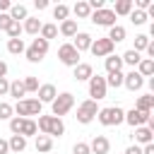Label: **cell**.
Wrapping results in <instances>:
<instances>
[{
  "instance_id": "obj_12",
  "label": "cell",
  "mask_w": 154,
  "mask_h": 154,
  "mask_svg": "<svg viewBox=\"0 0 154 154\" xmlns=\"http://www.w3.org/2000/svg\"><path fill=\"white\" fill-rule=\"evenodd\" d=\"M147 120H149V113H142V111L132 108V111L125 113V120H123V123H128V125H132V128H140V125H147Z\"/></svg>"
},
{
  "instance_id": "obj_29",
  "label": "cell",
  "mask_w": 154,
  "mask_h": 154,
  "mask_svg": "<svg viewBox=\"0 0 154 154\" xmlns=\"http://www.w3.org/2000/svg\"><path fill=\"white\" fill-rule=\"evenodd\" d=\"M72 12H75V17H79V19H89V14H91V10H89V5H87L84 0H79V2H75V7H72Z\"/></svg>"
},
{
  "instance_id": "obj_34",
  "label": "cell",
  "mask_w": 154,
  "mask_h": 154,
  "mask_svg": "<svg viewBox=\"0 0 154 154\" xmlns=\"http://www.w3.org/2000/svg\"><path fill=\"white\" fill-rule=\"evenodd\" d=\"M128 17H130V22H132L135 26H140V24H144V22L149 19V17H147V12H142V10H132Z\"/></svg>"
},
{
  "instance_id": "obj_11",
  "label": "cell",
  "mask_w": 154,
  "mask_h": 154,
  "mask_svg": "<svg viewBox=\"0 0 154 154\" xmlns=\"http://www.w3.org/2000/svg\"><path fill=\"white\" fill-rule=\"evenodd\" d=\"M123 84L130 89V91H140L144 87V77L137 72V70H130L128 75H123Z\"/></svg>"
},
{
  "instance_id": "obj_21",
  "label": "cell",
  "mask_w": 154,
  "mask_h": 154,
  "mask_svg": "<svg viewBox=\"0 0 154 154\" xmlns=\"http://www.w3.org/2000/svg\"><path fill=\"white\" fill-rule=\"evenodd\" d=\"M22 31H26V34H31V36H38V31H41V19H38V17H26Z\"/></svg>"
},
{
  "instance_id": "obj_9",
  "label": "cell",
  "mask_w": 154,
  "mask_h": 154,
  "mask_svg": "<svg viewBox=\"0 0 154 154\" xmlns=\"http://www.w3.org/2000/svg\"><path fill=\"white\" fill-rule=\"evenodd\" d=\"M89 19L96 24V26H116V14H113V10H108V7H103V10H96V12H91L89 14Z\"/></svg>"
},
{
  "instance_id": "obj_39",
  "label": "cell",
  "mask_w": 154,
  "mask_h": 154,
  "mask_svg": "<svg viewBox=\"0 0 154 154\" xmlns=\"http://www.w3.org/2000/svg\"><path fill=\"white\" fill-rule=\"evenodd\" d=\"M5 31H7L10 38H19V34H22V24H19V22H10V26H7Z\"/></svg>"
},
{
  "instance_id": "obj_6",
  "label": "cell",
  "mask_w": 154,
  "mask_h": 154,
  "mask_svg": "<svg viewBox=\"0 0 154 154\" xmlns=\"http://www.w3.org/2000/svg\"><path fill=\"white\" fill-rule=\"evenodd\" d=\"M96 113H99V106H96V101H91V99H87V101H82L79 103V108H77V123H82V125H87V123H91L94 118H96Z\"/></svg>"
},
{
  "instance_id": "obj_41",
  "label": "cell",
  "mask_w": 154,
  "mask_h": 154,
  "mask_svg": "<svg viewBox=\"0 0 154 154\" xmlns=\"http://www.w3.org/2000/svg\"><path fill=\"white\" fill-rule=\"evenodd\" d=\"M72 154H91V152H89V144L87 142H77L72 147Z\"/></svg>"
},
{
  "instance_id": "obj_31",
  "label": "cell",
  "mask_w": 154,
  "mask_h": 154,
  "mask_svg": "<svg viewBox=\"0 0 154 154\" xmlns=\"http://www.w3.org/2000/svg\"><path fill=\"white\" fill-rule=\"evenodd\" d=\"M132 12V0H118L116 2V7H113V14L118 17V14H130Z\"/></svg>"
},
{
  "instance_id": "obj_13",
  "label": "cell",
  "mask_w": 154,
  "mask_h": 154,
  "mask_svg": "<svg viewBox=\"0 0 154 154\" xmlns=\"http://www.w3.org/2000/svg\"><path fill=\"white\" fill-rule=\"evenodd\" d=\"M108 149H111V142H108L106 135H96L91 140V144H89V152L91 154H108Z\"/></svg>"
},
{
  "instance_id": "obj_26",
  "label": "cell",
  "mask_w": 154,
  "mask_h": 154,
  "mask_svg": "<svg viewBox=\"0 0 154 154\" xmlns=\"http://www.w3.org/2000/svg\"><path fill=\"white\" fill-rule=\"evenodd\" d=\"M7 14H10V19H12V22H19V19H26V17H29V12H26V7H24V5H12Z\"/></svg>"
},
{
  "instance_id": "obj_1",
  "label": "cell",
  "mask_w": 154,
  "mask_h": 154,
  "mask_svg": "<svg viewBox=\"0 0 154 154\" xmlns=\"http://www.w3.org/2000/svg\"><path fill=\"white\" fill-rule=\"evenodd\" d=\"M96 118H99L101 125L113 128V125H120V123L125 120V111H123L120 106H106V108H99Z\"/></svg>"
},
{
  "instance_id": "obj_14",
  "label": "cell",
  "mask_w": 154,
  "mask_h": 154,
  "mask_svg": "<svg viewBox=\"0 0 154 154\" xmlns=\"http://www.w3.org/2000/svg\"><path fill=\"white\" fill-rule=\"evenodd\" d=\"M135 132H132V140L137 142V147L140 144H152V137H154V132L147 128V125H140V128H132Z\"/></svg>"
},
{
  "instance_id": "obj_43",
  "label": "cell",
  "mask_w": 154,
  "mask_h": 154,
  "mask_svg": "<svg viewBox=\"0 0 154 154\" xmlns=\"http://www.w3.org/2000/svg\"><path fill=\"white\" fill-rule=\"evenodd\" d=\"M10 91V82H7V77H0V96H5Z\"/></svg>"
},
{
  "instance_id": "obj_35",
  "label": "cell",
  "mask_w": 154,
  "mask_h": 154,
  "mask_svg": "<svg viewBox=\"0 0 154 154\" xmlns=\"http://www.w3.org/2000/svg\"><path fill=\"white\" fill-rule=\"evenodd\" d=\"M147 46H149V36H147V34H137V36H135V48H132V51L142 53V51H147Z\"/></svg>"
},
{
  "instance_id": "obj_44",
  "label": "cell",
  "mask_w": 154,
  "mask_h": 154,
  "mask_svg": "<svg viewBox=\"0 0 154 154\" xmlns=\"http://www.w3.org/2000/svg\"><path fill=\"white\" fill-rule=\"evenodd\" d=\"M34 7L41 12V10H46V7H48V0H34Z\"/></svg>"
},
{
  "instance_id": "obj_46",
  "label": "cell",
  "mask_w": 154,
  "mask_h": 154,
  "mask_svg": "<svg viewBox=\"0 0 154 154\" xmlns=\"http://www.w3.org/2000/svg\"><path fill=\"white\" fill-rule=\"evenodd\" d=\"M125 154H142V147L132 144V147H128V149H125Z\"/></svg>"
},
{
  "instance_id": "obj_19",
  "label": "cell",
  "mask_w": 154,
  "mask_h": 154,
  "mask_svg": "<svg viewBox=\"0 0 154 154\" xmlns=\"http://www.w3.org/2000/svg\"><path fill=\"white\" fill-rule=\"evenodd\" d=\"M34 147H36L38 154H48V152L53 149V137H48V135H36Z\"/></svg>"
},
{
  "instance_id": "obj_8",
  "label": "cell",
  "mask_w": 154,
  "mask_h": 154,
  "mask_svg": "<svg viewBox=\"0 0 154 154\" xmlns=\"http://www.w3.org/2000/svg\"><path fill=\"white\" fill-rule=\"evenodd\" d=\"M106 91H108V87H106V77L91 75V79H89V96H91V101L106 99Z\"/></svg>"
},
{
  "instance_id": "obj_33",
  "label": "cell",
  "mask_w": 154,
  "mask_h": 154,
  "mask_svg": "<svg viewBox=\"0 0 154 154\" xmlns=\"http://www.w3.org/2000/svg\"><path fill=\"white\" fill-rule=\"evenodd\" d=\"M10 96H14L17 101H19V96H24L26 94V89H24V84H22V79H14V82H10V91H7Z\"/></svg>"
},
{
  "instance_id": "obj_48",
  "label": "cell",
  "mask_w": 154,
  "mask_h": 154,
  "mask_svg": "<svg viewBox=\"0 0 154 154\" xmlns=\"http://www.w3.org/2000/svg\"><path fill=\"white\" fill-rule=\"evenodd\" d=\"M142 154H154V144H144L142 147Z\"/></svg>"
},
{
  "instance_id": "obj_38",
  "label": "cell",
  "mask_w": 154,
  "mask_h": 154,
  "mask_svg": "<svg viewBox=\"0 0 154 154\" xmlns=\"http://www.w3.org/2000/svg\"><path fill=\"white\" fill-rule=\"evenodd\" d=\"M22 84H24V89H26V91H38V87H41V84H38V79H36V77H31V75H29V77H24V79H22Z\"/></svg>"
},
{
  "instance_id": "obj_24",
  "label": "cell",
  "mask_w": 154,
  "mask_h": 154,
  "mask_svg": "<svg viewBox=\"0 0 154 154\" xmlns=\"http://www.w3.org/2000/svg\"><path fill=\"white\" fill-rule=\"evenodd\" d=\"M135 108H137V111H142V113H152V108H154V96H152V94L140 96V99H137V103H135Z\"/></svg>"
},
{
  "instance_id": "obj_4",
  "label": "cell",
  "mask_w": 154,
  "mask_h": 154,
  "mask_svg": "<svg viewBox=\"0 0 154 154\" xmlns=\"http://www.w3.org/2000/svg\"><path fill=\"white\" fill-rule=\"evenodd\" d=\"M26 60L29 63H41L43 58H46V53H48V41H43L41 36H36L29 46H26Z\"/></svg>"
},
{
  "instance_id": "obj_45",
  "label": "cell",
  "mask_w": 154,
  "mask_h": 154,
  "mask_svg": "<svg viewBox=\"0 0 154 154\" xmlns=\"http://www.w3.org/2000/svg\"><path fill=\"white\" fill-rule=\"evenodd\" d=\"M10 7H12L10 0H0V12H10Z\"/></svg>"
},
{
  "instance_id": "obj_17",
  "label": "cell",
  "mask_w": 154,
  "mask_h": 154,
  "mask_svg": "<svg viewBox=\"0 0 154 154\" xmlns=\"http://www.w3.org/2000/svg\"><path fill=\"white\" fill-rule=\"evenodd\" d=\"M91 75H94V67H91L89 63H79V65L75 67V72H72V77H75L77 82H84V79L89 82V79H91Z\"/></svg>"
},
{
  "instance_id": "obj_7",
  "label": "cell",
  "mask_w": 154,
  "mask_h": 154,
  "mask_svg": "<svg viewBox=\"0 0 154 154\" xmlns=\"http://www.w3.org/2000/svg\"><path fill=\"white\" fill-rule=\"evenodd\" d=\"M58 58H60V63L67 65V67H77V65H79V53L75 51L72 43H63V46L58 48Z\"/></svg>"
},
{
  "instance_id": "obj_27",
  "label": "cell",
  "mask_w": 154,
  "mask_h": 154,
  "mask_svg": "<svg viewBox=\"0 0 154 154\" xmlns=\"http://www.w3.org/2000/svg\"><path fill=\"white\" fill-rule=\"evenodd\" d=\"M60 34L67 36V38H72V36L77 34V22H75V19H65V22H60Z\"/></svg>"
},
{
  "instance_id": "obj_16",
  "label": "cell",
  "mask_w": 154,
  "mask_h": 154,
  "mask_svg": "<svg viewBox=\"0 0 154 154\" xmlns=\"http://www.w3.org/2000/svg\"><path fill=\"white\" fill-rule=\"evenodd\" d=\"M36 94H38V101H41V103H53V99L58 96V89H55L53 84H41Z\"/></svg>"
},
{
  "instance_id": "obj_47",
  "label": "cell",
  "mask_w": 154,
  "mask_h": 154,
  "mask_svg": "<svg viewBox=\"0 0 154 154\" xmlns=\"http://www.w3.org/2000/svg\"><path fill=\"white\" fill-rule=\"evenodd\" d=\"M7 152H10V144H7V140L0 137V154H7Z\"/></svg>"
},
{
  "instance_id": "obj_5",
  "label": "cell",
  "mask_w": 154,
  "mask_h": 154,
  "mask_svg": "<svg viewBox=\"0 0 154 154\" xmlns=\"http://www.w3.org/2000/svg\"><path fill=\"white\" fill-rule=\"evenodd\" d=\"M72 106H75V96H72L70 91H63V94H58V96L53 99L51 111H53V116H55V118H60V116L70 113V108H72Z\"/></svg>"
},
{
  "instance_id": "obj_40",
  "label": "cell",
  "mask_w": 154,
  "mask_h": 154,
  "mask_svg": "<svg viewBox=\"0 0 154 154\" xmlns=\"http://www.w3.org/2000/svg\"><path fill=\"white\" fill-rule=\"evenodd\" d=\"M12 113H14V111H12V106H10L7 101H0V120H10V118H12Z\"/></svg>"
},
{
  "instance_id": "obj_10",
  "label": "cell",
  "mask_w": 154,
  "mask_h": 154,
  "mask_svg": "<svg viewBox=\"0 0 154 154\" xmlns=\"http://www.w3.org/2000/svg\"><path fill=\"white\" fill-rule=\"evenodd\" d=\"M113 43L103 36V38H96V41H91V46H89V51H91V55L94 58H106V55H111L113 53Z\"/></svg>"
},
{
  "instance_id": "obj_25",
  "label": "cell",
  "mask_w": 154,
  "mask_h": 154,
  "mask_svg": "<svg viewBox=\"0 0 154 154\" xmlns=\"http://www.w3.org/2000/svg\"><path fill=\"white\" fill-rule=\"evenodd\" d=\"M7 144H10V152H24L26 149V137H22V135H12L10 140H7Z\"/></svg>"
},
{
  "instance_id": "obj_15",
  "label": "cell",
  "mask_w": 154,
  "mask_h": 154,
  "mask_svg": "<svg viewBox=\"0 0 154 154\" xmlns=\"http://www.w3.org/2000/svg\"><path fill=\"white\" fill-rule=\"evenodd\" d=\"M72 38H75V43H72V46H75V51H77V53L89 51V46H91V41H94V38H91V34H87V31H77Z\"/></svg>"
},
{
  "instance_id": "obj_49",
  "label": "cell",
  "mask_w": 154,
  "mask_h": 154,
  "mask_svg": "<svg viewBox=\"0 0 154 154\" xmlns=\"http://www.w3.org/2000/svg\"><path fill=\"white\" fill-rule=\"evenodd\" d=\"M5 75H7V63L0 60V77H5Z\"/></svg>"
},
{
  "instance_id": "obj_2",
  "label": "cell",
  "mask_w": 154,
  "mask_h": 154,
  "mask_svg": "<svg viewBox=\"0 0 154 154\" xmlns=\"http://www.w3.org/2000/svg\"><path fill=\"white\" fill-rule=\"evenodd\" d=\"M36 128H38L43 135H48V137H60V135L65 132L63 120H60V118H55V116H38Z\"/></svg>"
},
{
  "instance_id": "obj_36",
  "label": "cell",
  "mask_w": 154,
  "mask_h": 154,
  "mask_svg": "<svg viewBox=\"0 0 154 154\" xmlns=\"http://www.w3.org/2000/svg\"><path fill=\"white\" fill-rule=\"evenodd\" d=\"M106 87H113V89L123 87V72H111L106 77Z\"/></svg>"
},
{
  "instance_id": "obj_30",
  "label": "cell",
  "mask_w": 154,
  "mask_h": 154,
  "mask_svg": "<svg viewBox=\"0 0 154 154\" xmlns=\"http://www.w3.org/2000/svg\"><path fill=\"white\" fill-rule=\"evenodd\" d=\"M7 51H10L12 55H19V53H24V51H26V46H24V38H10V41H7Z\"/></svg>"
},
{
  "instance_id": "obj_28",
  "label": "cell",
  "mask_w": 154,
  "mask_h": 154,
  "mask_svg": "<svg viewBox=\"0 0 154 154\" xmlns=\"http://www.w3.org/2000/svg\"><path fill=\"white\" fill-rule=\"evenodd\" d=\"M137 72H140L142 77H152V75H154V60L142 58V60H140V65H137Z\"/></svg>"
},
{
  "instance_id": "obj_22",
  "label": "cell",
  "mask_w": 154,
  "mask_h": 154,
  "mask_svg": "<svg viewBox=\"0 0 154 154\" xmlns=\"http://www.w3.org/2000/svg\"><path fill=\"white\" fill-rule=\"evenodd\" d=\"M120 60H123V65H130V67L135 70V67L140 65V60H142V55H140L137 51H132V48H130V51H125V53L120 55Z\"/></svg>"
},
{
  "instance_id": "obj_23",
  "label": "cell",
  "mask_w": 154,
  "mask_h": 154,
  "mask_svg": "<svg viewBox=\"0 0 154 154\" xmlns=\"http://www.w3.org/2000/svg\"><path fill=\"white\" fill-rule=\"evenodd\" d=\"M103 65H106V72L111 75V72H120V67H123V60H120V55H106V60H103Z\"/></svg>"
},
{
  "instance_id": "obj_20",
  "label": "cell",
  "mask_w": 154,
  "mask_h": 154,
  "mask_svg": "<svg viewBox=\"0 0 154 154\" xmlns=\"http://www.w3.org/2000/svg\"><path fill=\"white\" fill-rule=\"evenodd\" d=\"M125 36H128V31H125V26H120V24H116V26H111L108 29V41L116 46V43H120V41H125Z\"/></svg>"
},
{
  "instance_id": "obj_3",
  "label": "cell",
  "mask_w": 154,
  "mask_h": 154,
  "mask_svg": "<svg viewBox=\"0 0 154 154\" xmlns=\"http://www.w3.org/2000/svg\"><path fill=\"white\" fill-rule=\"evenodd\" d=\"M41 101L38 99H19L14 106H12V111L19 116V118H29V116H41Z\"/></svg>"
},
{
  "instance_id": "obj_32",
  "label": "cell",
  "mask_w": 154,
  "mask_h": 154,
  "mask_svg": "<svg viewBox=\"0 0 154 154\" xmlns=\"http://www.w3.org/2000/svg\"><path fill=\"white\" fill-rule=\"evenodd\" d=\"M38 34H41L43 41H51V38L58 36V26H55V24H41V31H38Z\"/></svg>"
},
{
  "instance_id": "obj_37",
  "label": "cell",
  "mask_w": 154,
  "mask_h": 154,
  "mask_svg": "<svg viewBox=\"0 0 154 154\" xmlns=\"http://www.w3.org/2000/svg\"><path fill=\"white\" fill-rule=\"evenodd\" d=\"M67 14H70V7H67V5H63V2H60V5H55V7H53V17H55V19L65 22V19H67Z\"/></svg>"
},
{
  "instance_id": "obj_42",
  "label": "cell",
  "mask_w": 154,
  "mask_h": 154,
  "mask_svg": "<svg viewBox=\"0 0 154 154\" xmlns=\"http://www.w3.org/2000/svg\"><path fill=\"white\" fill-rule=\"evenodd\" d=\"M10 22H12V19H10V14H7V12H0V29H2V31L10 26Z\"/></svg>"
},
{
  "instance_id": "obj_18",
  "label": "cell",
  "mask_w": 154,
  "mask_h": 154,
  "mask_svg": "<svg viewBox=\"0 0 154 154\" xmlns=\"http://www.w3.org/2000/svg\"><path fill=\"white\" fill-rule=\"evenodd\" d=\"M36 132H38L36 120H31V118H22V123H19V132H17V135H22V137H31V135H36Z\"/></svg>"
}]
</instances>
